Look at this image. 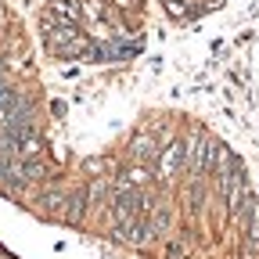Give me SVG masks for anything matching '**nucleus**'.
I'll return each mask as SVG.
<instances>
[{
	"label": "nucleus",
	"mask_w": 259,
	"mask_h": 259,
	"mask_svg": "<svg viewBox=\"0 0 259 259\" xmlns=\"http://www.w3.org/2000/svg\"><path fill=\"white\" fill-rule=\"evenodd\" d=\"M248 245L259 248V202H252V216H248Z\"/></svg>",
	"instance_id": "5"
},
{
	"label": "nucleus",
	"mask_w": 259,
	"mask_h": 259,
	"mask_svg": "<svg viewBox=\"0 0 259 259\" xmlns=\"http://www.w3.org/2000/svg\"><path fill=\"white\" fill-rule=\"evenodd\" d=\"M101 169H105L101 158H90V162H87V173H101Z\"/></svg>",
	"instance_id": "8"
},
{
	"label": "nucleus",
	"mask_w": 259,
	"mask_h": 259,
	"mask_svg": "<svg viewBox=\"0 0 259 259\" xmlns=\"http://www.w3.org/2000/svg\"><path fill=\"white\" fill-rule=\"evenodd\" d=\"M51 11H54L61 22H72V25H76V22H79V15H83V11L72 4V0H51Z\"/></svg>",
	"instance_id": "3"
},
{
	"label": "nucleus",
	"mask_w": 259,
	"mask_h": 259,
	"mask_svg": "<svg viewBox=\"0 0 259 259\" xmlns=\"http://www.w3.org/2000/svg\"><path fill=\"white\" fill-rule=\"evenodd\" d=\"M212 155H216V148H212L205 137H194L191 148H184V158H187V169H191V173H205V169L212 166Z\"/></svg>",
	"instance_id": "1"
},
{
	"label": "nucleus",
	"mask_w": 259,
	"mask_h": 259,
	"mask_svg": "<svg viewBox=\"0 0 259 259\" xmlns=\"http://www.w3.org/2000/svg\"><path fill=\"white\" fill-rule=\"evenodd\" d=\"M169 15H177V18L184 15V4H180V0H169Z\"/></svg>",
	"instance_id": "9"
},
{
	"label": "nucleus",
	"mask_w": 259,
	"mask_h": 259,
	"mask_svg": "<svg viewBox=\"0 0 259 259\" xmlns=\"http://www.w3.org/2000/svg\"><path fill=\"white\" fill-rule=\"evenodd\" d=\"M87 18H105V8H101V0H87V4L79 8Z\"/></svg>",
	"instance_id": "7"
},
{
	"label": "nucleus",
	"mask_w": 259,
	"mask_h": 259,
	"mask_svg": "<svg viewBox=\"0 0 259 259\" xmlns=\"http://www.w3.org/2000/svg\"><path fill=\"white\" fill-rule=\"evenodd\" d=\"M134 155H137V158H151V155H155V141H151V137H137V141H134Z\"/></svg>",
	"instance_id": "6"
},
{
	"label": "nucleus",
	"mask_w": 259,
	"mask_h": 259,
	"mask_svg": "<svg viewBox=\"0 0 259 259\" xmlns=\"http://www.w3.org/2000/svg\"><path fill=\"white\" fill-rule=\"evenodd\" d=\"M144 180H148V169H144V166H134L126 177H119V184H115V187H141Z\"/></svg>",
	"instance_id": "4"
},
{
	"label": "nucleus",
	"mask_w": 259,
	"mask_h": 259,
	"mask_svg": "<svg viewBox=\"0 0 259 259\" xmlns=\"http://www.w3.org/2000/svg\"><path fill=\"white\" fill-rule=\"evenodd\" d=\"M180 162H184V144H180V141L166 144V148L158 151V177H162V180H169V177L180 169Z\"/></svg>",
	"instance_id": "2"
}]
</instances>
